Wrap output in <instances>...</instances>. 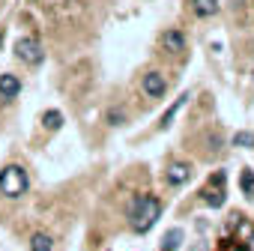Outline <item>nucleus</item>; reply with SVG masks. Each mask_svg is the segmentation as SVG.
Returning <instances> with one entry per match:
<instances>
[{"mask_svg": "<svg viewBox=\"0 0 254 251\" xmlns=\"http://www.w3.org/2000/svg\"><path fill=\"white\" fill-rule=\"evenodd\" d=\"M162 218V200L150 197V194H138L129 206V227L135 233H147L153 230V224Z\"/></svg>", "mask_w": 254, "mask_h": 251, "instance_id": "obj_1", "label": "nucleus"}, {"mask_svg": "<svg viewBox=\"0 0 254 251\" xmlns=\"http://www.w3.org/2000/svg\"><path fill=\"white\" fill-rule=\"evenodd\" d=\"M27 188H30V177L21 165H6L0 171V194H6L9 200H18L27 194Z\"/></svg>", "mask_w": 254, "mask_h": 251, "instance_id": "obj_2", "label": "nucleus"}, {"mask_svg": "<svg viewBox=\"0 0 254 251\" xmlns=\"http://www.w3.org/2000/svg\"><path fill=\"white\" fill-rule=\"evenodd\" d=\"M15 57H18L21 63H27V66H39V63L45 60V51H42L39 39L21 36V39H15Z\"/></svg>", "mask_w": 254, "mask_h": 251, "instance_id": "obj_3", "label": "nucleus"}, {"mask_svg": "<svg viewBox=\"0 0 254 251\" xmlns=\"http://www.w3.org/2000/svg\"><path fill=\"white\" fill-rule=\"evenodd\" d=\"M141 90H144V96H147V99H153V102H156V99H162V96L168 93V81H165V75H162V72H156V69H153V72H147V75L141 78Z\"/></svg>", "mask_w": 254, "mask_h": 251, "instance_id": "obj_4", "label": "nucleus"}, {"mask_svg": "<svg viewBox=\"0 0 254 251\" xmlns=\"http://www.w3.org/2000/svg\"><path fill=\"white\" fill-rule=\"evenodd\" d=\"M159 45H162V51H165V54H183V51H186V45H189V39H186V33H183V30L171 27V30H165V33L159 36Z\"/></svg>", "mask_w": 254, "mask_h": 251, "instance_id": "obj_5", "label": "nucleus"}, {"mask_svg": "<svg viewBox=\"0 0 254 251\" xmlns=\"http://www.w3.org/2000/svg\"><path fill=\"white\" fill-rule=\"evenodd\" d=\"M191 177H194V171H191V165H189V162H174V165L165 171V180H168V186H171V188H183Z\"/></svg>", "mask_w": 254, "mask_h": 251, "instance_id": "obj_6", "label": "nucleus"}, {"mask_svg": "<svg viewBox=\"0 0 254 251\" xmlns=\"http://www.w3.org/2000/svg\"><path fill=\"white\" fill-rule=\"evenodd\" d=\"M18 96H21V78L12 75V72H3V75H0V99H3V102H12V99H18Z\"/></svg>", "mask_w": 254, "mask_h": 251, "instance_id": "obj_7", "label": "nucleus"}, {"mask_svg": "<svg viewBox=\"0 0 254 251\" xmlns=\"http://www.w3.org/2000/svg\"><path fill=\"white\" fill-rule=\"evenodd\" d=\"M189 3H191V12H194L197 18H212V15H218V9H221L218 0H189Z\"/></svg>", "mask_w": 254, "mask_h": 251, "instance_id": "obj_8", "label": "nucleus"}, {"mask_svg": "<svg viewBox=\"0 0 254 251\" xmlns=\"http://www.w3.org/2000/svg\"><path fill=\"white\" fill-rule=\"evenodd\" d=\"M224 200H227V194H224V188H221V186H206V191H203V203H206L209 209L224 206Z\"/></svg>", "mask_w": 254, "mask_h": 251, "instance_id": "obj_9", "label": "nucleus"}, {"mask_svg": "<svg viewBox=\"0 0 254 251\" xmlns=\"http://www.w3.org/2000/svg\"><path fill=\"white\" fill-rule=\"evenodd\" d=\"M30 251H54V236L48 230H36L30 236Z\"/></svg>", "mask_w": 254, "mask_h": 251, "instance_id": "obj_10", "label": "nucleus"}, {"mask_svg": "<svg viewBox=\"0 0 254 251\" xmlns=\"http://www.w3.org/2000/svg\"><path fill=\"white\" fill-rule=\"evenodd\" d=\"M39 123H42V129H45V132H60V129H63V114L51 108V111H45V114H42V120H39Z\"/></svg>", "mask_w": 254, "mask_h": 251, "instance_id": "obj_11", "label": "nucleus"}, {"mask_svg": "<svg viewBox=\"0 0 254 251\" xmlns=\"http://www.w3.org/2000/svg\"><path fill=\"white\" fill-rule=\"evenodd\" d=\"M203 144H206V153L215 156V153L224 147V135H221L218 129H209V132H203Z\"/></svg>", "mask_w": 254, "mask_h": 251, "instance_id": "obj_12", "label": "nucleus"}, {"mask_svg": "<svg viewBox=\"0 0 254 251\" xmlns=\"http://www.w3.org/2000/svg\"><path fill=\"white\" fill-rule=\"evenodd\" d=\"M180 242H183V230H180V227H174V230H168V233H165V239H162V251H177V248H180Z\"/></svg>", "mask_w": 254, "mask_h": 251, "instance_id": "obj_13", "label": "nucleus"}, {"mask_svg": "<svg viewBox=\"0 0 254 251\" xmlns=\"http://www.w3.org/2000/svg\"><path fill=\"white\" fill-rule=\"evenodd\" d=\"M239 188H242L245 197H254V171H251V168H245V171L239 174Z\"/></svg>", "mask_w": 254, "mask_h": 251, "instance_id": "obj_14", "label": "nucleus"}, {"mask_svg": "<svg viewBox=\"0 0 254 251\" xmlns=\"http://www.w3.org/2000/svg\"><path fill=\"white\" fill-rule=\"evenodd\" d=\"M186 99H189V96H180V99H177V102H174V105H171V108L165 111V117H162V123H159V129H168V126L174 123V117H177V111H180V108L186 105Z\"/></svg>", "mask_w": 254, "mask_h": 251, "instance_id": "obj_15", "label": "nucleus"}, {"mask_svg": "<svg viewBox=\"0 0 254 251\" xmlns=\"http://www.w3.org/2000/svg\"><path fill=\"white\" fill-rule=\"evenodd\" d=\"M105 123H108V126H123V123H126V114H123L120 108H108V111H105Z\"/></svg>", "mask_w": 254, "mask_h": 251, "instance_id": "obj_16", "label": "nucleus"}, {"mask_svg": "<svg viewBox=\"0 0 254 251\" xmlns=\"http://www.w3.org/2000/svg\"><path fill=\"white\" fill-rule=\"evenodd\" d=\"M233 147L251 150V147H254V135H251V132H236V135H233Z\"/></svg>", "mask_w": 254, "mask_h": 251, "instance_id": "obj_17", "label": "nucleus"}, {"mask_svg": "<svg viewBox=\"0 0 254 251\" xmlns=\"http://www.w3.org/2000/svg\"><path fill=\"white\" fill-rule=\"evenodd\" d=\"M224 183H227V174H224V171H215V174L209 177V186H224Z\"/></svg>", "mask_w": 254, "mask_h": 251, "instance_id": "obj_18", "label": "nucleus"}, {"mask_svg": "<svg viewBox=\"0 0 254 251\" xmlns=\"http://www.w3.org/2000/svg\"><path fill=\"white\" fill-rule=\"evenodd\" d=\"M251 236H254V227L242 221V224H239V239H251Z\"/></svg>", "mask_w": 254, "mask_h": 251, "instance_id": "obj_19", "label": "nucleus"}, {"mask_svg": "<svg viewBox=\"0 0 254 251\" xmlns=\"http://www.w3.org/2000/svg\"><path fill=\"white\" fill-rule=\"evenodd\" d=\"M233 251H245V248H242V245H236V248H233Z\"/></svg>", "mask_w": 254, "mask_h": 251, "instance_id": "obj_20", "label": "nucleus"}, {"mask_svg": "<svg viewBox=\"0 0 254 251\" xmlns=\"http://www.w3.org/2000/svg\"><path fill=\"white\" fill-rule=\"evenodd\" d=\"M0 45H3V30H0Z\"/></svg>", "mask_w": 254, "mask_h": 251, "instance_id": "obj_21", "label": "nucleus"}]
</instances>
